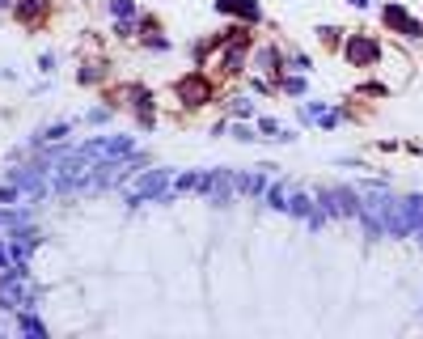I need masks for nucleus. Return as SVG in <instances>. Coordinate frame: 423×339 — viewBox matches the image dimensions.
I'll return each mask as SVG.
<instances>
[{
    "mask_svg": "<svg viewBox=\"0 0 423 339\" xmlns=\"http://www.w3.org/2000/svg\"><path fill=\"white\" fill-rule=\"evenodd\" d=\"M169 93L178 98L182 110H204V106H212L220 98V81L208 68H191V72H182V77L169 85Z\"/></svg>",
    "mask_w": 423,
    "mask_h": 339,
    "instance_id": "f257e3e1",
    "label": "nucleus"
},
{
    "mask_svg": "<svg viewBox=\"0 0 423 339\" xmlns=\"http://www.w3.org/2000/svg\"><path fill=\"white\" fill-rule=\"evenodd\" d=\"M339 56L347 68H381L385 60V38L381 34H368V30H347Z\"/></svg>",
    "mask_w": 423,
    "mask_h": 339,
    "instance_id": "f03ea898",
    "label": "nucleus"
},
{
    "mask_svg": "<svg viewBox=\"0 0 423 339\" xmlns=\"http://www.w3.org/2000/svg\"><path fill=\"white\" fill-rule=\"evenodd\" d=\"M381 30H385V34H398L402 43H423V17H415L407 5L385 0V5H381Z\"/></svg>",
    "mask_w": 423,
    "mask_h": 339,
    "instance_id": "7ed1b4c3",
    "label": "nucleus"
},
{
    "mask_svg": "<svg viewBox=\"0 0 423 339\" xmlns=\"http://www.w3.org/2000/svg\"><path fill=\"white\" fill-rule=\"evenodd\" d=\"M284 64H288V56L280 51L276 43H267V47H254V51H250V68L258 72V77H267L271 85H276V81L284 77Z\"/></svg>",
    "mask_w": 423,
    "mask_h": 339,
    "instance_id": "20e7f679",
    "label": "nucleus"
},
{
    "mask_svg": "<svg viewBox=\"0 0 423 339\" xmlns=\"http://www.w3.org/2000/svg\"><path fill=\"white\" fill-rule=\"evenodd\" d=\"M13 17L21 21V26L38 30L47 17H51V0H13Z\"/></svg>",
    "mask_w": 423,
    "mask_h": 339,
    "instance_id": "39448f33",
    "label": "nucleus"
},
{
    "mask_svg": "<svg viewBox=\"0 0 423 339\" xmlns=\"http://www.w3.org/2000/svg\"><path fill=\"white\" fill-rule=\"evenodd\" d=\"M216 13L237 17V21H245V26H258V21H263L258 0H216Z\"/></svg>",
    "mask_w": 423,
    "mask_h": 339,
    "instance_id": "423d86ee",
    "label": "nucleus"
},
{
    "mask_svg": "<svg viewBox=\"0 0 423 339\" xmlns=\"http://www.w3.org/2000/svg\"><path fill=\"white\" fill-rule=\"evenodd\" d=\"M106 77H110V68H106L102 60H89V64H81V72H77L81 85H102Z\"/></svg>",
    "mask_w": 423,
    "mask_h": 339,
    "instance_id": "0eeeda50",
    "label": "nucleus"
},
{
    "mask_svg": "<svg viewBox=\"0 0 423 339\" xmlns=\"http://www.w3.org/2000/svg\"><path fill=\"white\" fill-rule=\"evenodd\" d=\"M343 34H347V30H339V26H322V30H317V38H322V47H326V51H339V47H343Z\"/></svg>",
    "mask_w": 423,
    "mask_h": 339,
    "instance_id": "6e6552de",
    "label": "nucleus"
},
{
    "mask_svg": "<svg viewBox=\"0 0 423 339\" xmlns=\"http://www.w3.org/2000/svg\"><path fill=\"white\" fill-rule=\"evenodd\" d=\"M356 93H364V98H389V85L385 81H364Z\"/></svg>",
    "mask_w": 423,
    "mask_h": 339,
    "instance_id": "1a4fd4ad",
    "label": "nucleus"
},
{
    "mask_svg": "<svg viewBox=\"0 0 423 339\" xmlns=\"http://www.w3.org/2000/svg\"><path fill=\"white\" fill-rule=\"evenodd\" d=\"M276 93H305V81H301V77H280V81H276Z\"/></svg>",
    "mask_w": 423,
    "mask_h": 339,
    "instance_id": "9d476101",
    "label": "nucleus"
},
{
    "mask_svg": "<svg viewBox=\"0 0 423 339\" xmlns=\"http://www.w3.org/2000/svg\"><path fill=\"white\" fill-rule=\"evenodd\" d=\"M110 13H114V17H132L136 5H132V0H110Z\"/></svg>",
    "mask_w": 423,
    "mask_h": 339,
    "instance_id": "9b49d317",
    "label": "nucleus"
},
{
    "mask_svg": "<svg viewBox=\"0 0 423 339\" xmlns=\"http://www.w3.org/2000/svg\"><path fill=\"white\" fill-rule=\"evenodd\" d=\"M233 102H237V106H233V115H245V119H250V115H254V106H250V102H245V98H233Z\"/></svg>",
    "mask_w": 423,
    "mask_h": 339,
    "instance_id": "f8f14e48",
    "label": "nucleus"
},
{
    "mask_svg": "<svg viewBox=\"0 0 423 339\" xmlns=\"http://www.w3.org/2000/svg\"><path fill=\"white\" fill-rule=\"evenodd\" d=\"M347 5H352V9H368V5H372V0H347Z\"/></svg>",
    "mask_w": 423,
    "mask_h": 339,
    "instance_id": "ddd939ff",
    "label": "nucleus"
},
{
    "mask_svg": "<svg viewBox=\"0 0 423 339\" xmlns=\"http://www.w3.org/2000/svg\"><path fill=\"white\" fill-rule=\"evenodd\" d=\"M0 9H13V0H0Z\"/></svg>",
    "mask_w": 423,
    "mask_h": 339,
    "instance_id": "4468645a",
    "label": "nucleus"
}]
</instances>
